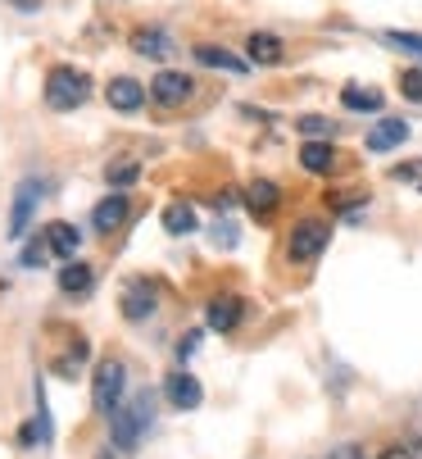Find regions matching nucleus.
Returning a JSON list of instances; mask_svg holds the SVG:
<instances>
[{"mask_svg": "<svg viewBox=\"0 0 422 459\" xmlns=\"http://www.w3.org/2000/svg\"><path fill=\"white\" fill-rule=\"evenodd\" d=\"M123 391H127V368L123 359H100L96 364V410L109 419L123 405Z\"/></svg>", "mask_w": 422, "mask_h": 459, "instance_id": "obj_4", "label": "nucleus"}, {"mask_svg": "<svg viewBox=\"0 0 422 459\" xmlns=\"http://www.w3.org/2000/svg\"><path fill=\"white\" fill-rule=\"evenodd\" d=\"M386 41H391V46H404V50H413V55H422V37H418V32H386Z\"/></svg>", "mask_w": 422, "mask_h": 459, "instance_id": "obj_24", "label": "nucleus"}, {"mask_svg": "<svg viewBox=\"0 0 422 459\" xmlns=\"http://www.w3.org/2000/svg\"><path fill=\"white\" fill-rule=\"evenodd\" d=\"M241 314H245V305H241L237 296H219L214 305H209V327H219V333H232V327L241 323Z\"/></svg>", "mask_w": 422, "mask_h": 459, "instance_id": "obj_14", "label": "nucleus"}, {"mask_svg": "<svg viewBox=\"0 0 422 459\" xmlns=\"http://www.w3.org/2000/svg\"><path fill=\"white\" fill-rule=\"evenodd\" d=\"M164 228H168L173 237L195 232V210H191V205H182V201H177V205H168V210H164Z\"/></svg>", "mask_w": 422, "mask_h": 459, "instance_id": "obj_19", "label": "nucleus"}, {"mask_svg": "<svg viewBox=\"0 0 422 459\" xmlns=\"http://www.w3.org/2000/svg\"><path fill=\"white\" fill-rule=\"evenodd\" d=\"M132 50L136 55H151V59H164L173 50V41H168L164 28H141V32H132Z\"/></svg>", "mask_w": 422, "mask_h": 459, "instance_id": "obj_15", "label": "nucleus"}, {"mask_svg": "<svg viewBox=\"0 0 422 459\" xmlns=\"http://www.w3.org/2000/svg\"><path fill=\"white\" fill-rule=\"evenodd\" d=\"M300 133H309V137H327V133H332V123H327V118H300Z\"/></svg>", "mask_w": 422, "mask_h": 459, "instance_id": "obj_25", "label": "nucleus"}, {"mask_svg": "<svg viewBox=\"0 0 422 459\" xmlns=\"http://www.w3.org/2000/svg\"><path fill=\"white\" fill-rule=\"evenodd\" d=\"M400 96L413 100V105H422V69H404L400 74Z\"/></svg>", "mask_w": 422, "mask_h": 459, "instance_id": "obj_22", "label": "nucleus"}, {"mask_svg": "<svg viewBox=\"0 0 422 459\" xmlns=\"http://www.w3.org/2000/svg\"><path fill=\"white\" fill-rule=\"evenodd\" d=\"M37 201H41V182H23V186L14 191V210H10V237H14V241L28 232L32 205H37Z\"/></svg>", "mask_w": 422, "mask_h": 459, "instance_id": "obj_6", "label": "nucleus"}, {"mask_svg": "<svg viewBox=\"0 0 422 459\" xmlns=\"http://www.w3.org/2000/svg\"><path fill=\"white\" fill-rule=\"evenodd\" d=\"M245 59H250V64H263V69H272V64L287 59V46H281V37H272V32H250Z\"/></svg>", "mask_w": 422, "mask_h": 459, "instance_id": "obj_7", "label": "nucleus"}, {"mask_svg": "<svg viewBox=\"0 0 422 459\" xmlns=\"http://www.w3.org/2000/svg\"><path fill=\"white\" fill-rule=\"evenodd\" d=\"M377 459H418V455H413L409 446H386V450H382Z\"/></svg>", "mask_w": 422, "mask_h": 459, "instance_id": "obj_27", "label": "nucleus"}, {"mask_svg": "<svg viewBox=\"0 0 422 459\" xmlns=\"http://www.w3.org/2000/svg\"><path fill=\"white\" fill-rule=\"evenodd\" d=\"M332 241V228L323 219H305L291 228V241H287V255H291V264H314V259L327 250Z\"/></svg>", "mask_w": 422, "mask_h": 459, "instance_id": "obj_3", "label": "nucleus"}, {"mask_svg": "<svg viewBox=\"0 0 422 459\" xmlns=\"http://www.w3.org/2000/svg\"><path fill=\"white\" fill-rule=\"evenodd\" d=\"M400 142H409V123L404 118H382L368 133V151H395Z\"/></svg>", "mask_w": 422, "mask_h": 459, "instance_id": "obj_10", "label": "nucleus"}, {"mask_svg": "<svg viewBox=\"0 0 422 459\" xmlns=\"http://www.w3.org/2000/svg\"><path fill=\"white\" fill-rule=\"evenodd\" d=\"M87 96H91V78H87L82 69H73V64H59V69H50V78H46V105H50V109L68 114V109L87 105Z\"/></svg>", "mask_w": 422, "mask_h": 459, "instance_id": "obj_1", "label": "nucleus"}, {"mask_svg": "<svg viewBox=\"0 0 422 459\" xmlns=\"http://www.w3.org/2000/svg\"><path fill=\"white\" fill-rule=\"evenodd\" d=\"M91 223H96V232H118L127 223V195H105L91 210Z\"/></svg>", "mask_w": 422, "mask_h": 459, "instance_id": "obj_9", "label": "nucleus"}, {"mask_svg": "<svg viewBox=\"0 0 422 459\" xmlns=\"http://www.w3.org/2000/svg\"><path fill=\"white\" fill-rule=\"evenodd\" d=\"M300 164H305L309 173H332V169H336V151H332L327 142H305V146H300Z\"/></svg>", "mask_w": 422, "mask_h": 459, "instance_id": "obj_16", "label": "nucleus"}, {"mask_svg": "<svg viewBox=\"0 0 422 459\" xmlns=\"http://www.w3.org/2000/svg\"><path fill=\"white\" fill-rule=\"evenodd\" d=\"M168 401H173L177 410H195V405L204 401V391H200V382H195L191 373H173V377H168Z\"/></svg>", "mask_w": 422, "mask_h": 459, "instance_id": "obj_11", "label": "nucleus"}, {"mask_svg": "<svg viewBox=\"0 0 422 459\" xmlns=\"http://www.w3.org/2000/svg\"><path fill=\"white\" fill-rule=\"evenodd\" d=\"M146 428H151V396H132V401H123L109 414V432H114V446L118 450H132Z\"/></svg>", "mask_w": 422, "mask_h": 459, "instance_id": "obj_2", "label": "nucleus"}, {"mask_svg": "<svg viewBox=\"0 0 422 459\" xmlns=\"http://www.w3.org/2000/svg\"><path fill=\"white\" fill-rule=\"evenodd\" d=\"M136 173H141V164H109V169H105V178H109L114 186H127V182H136Z\"/></svg>", "mask_w": 422, "mask_h": 459, "instance_id": "obj_23", "label": "nucleus"}, {"mask_svg": "<svg viewBox=\"0 0 422 459\" xmlns=\"http://www.w3.org/2000/svg\"><path fill=\"white\" fill-rule=\"evenodd\" d=\"M413 455H418V459H422V446H413Z\"/></svg>", "mask_w": 422, "mask_h": 459, "instance_id": "obj_29", "label": "nucleus"}, {"mask_svg": "<svg viewBox=\"0 0 422 459\" xmlns=\"http://www.w3.org/2000/svg\"><path fill=\"white\" fill-rule=\"evenodd\" d=\"M105 96H109V105H114V109L132 114V109H141V100L151 96V87H141V82H132V78H114V82L105 87Z\"/></svg>", "mask_w": 422, "mask_h": 459, "instance_id": "obj_8", "label": "nucleus"}, {"mask_svg": "<svg viewBox=\"0 0 422 459\" xmlns=\"http://www.w3.org/2000/svg\"><path fill=\"white\" fill-rule=\"evenodd\" d=\"M245 201H250V210H254L259 219H268V214L277 210V186H272V182H254Z\"/></svg>", "mask_w": 422, "mask_h": 459, "instance_id": "obj_20", "label": "nucleus"}, {"mask_svg": "<svg viewBox=\"0 0 422 459\" xmlns=\"http://www.w3.org/2000/svg\"><path fill=\"white\" fill-rule=\"evenodd\" d=\"M91 269L87 264H78V259H64V269H59V291L64 296H87L91 291Z\"/></svg>", "mask_w": 422, "mask_h": 459, "instance_id": "obj_13", "label": "nucleus"}, {"mask_svg": "<svg viewBox=\"0 0 422 459\" xmlns=\"http://www.w3.org/2000/svg\"><path fill=\"white\" fill-rule=\"evenodd\" d=\"M195 59L209 64V69H228V74H241V69H245V59L228 55L223 46H195Z\"/></svg>", "mask_w": 422, "mask_h": 459, "instance_id": "obj_18", "label": "nucleus"}, {"mask_svg": "<svg viewBox=\"0 0 422 459\" xmlns=\"http://www.w3.org/2000/svg\"><path fill=\"white\" fill-rule=\"evenodd\" d=\"M340 105L355 109V114H377L382 109V91H373V87H345L340 91Z\"/></svg>", "mask_w": 422, "mask_h": 459, "instance_id": "obj_17", "label": "nucleus"}, {"mask_svg": "<svg viewBox=\"0 0 422 459\" xmlns=\"http://www.w3.org/2000/svg\"><path fill=\"white\" fill-rule=\"evenodd\" d=\"M46 246H50L55 259H73L78 246H82V237H78V228H68V223H50L46 228Z\"/></svg>", "mask_w": 422, "mask_h": 459, "instance_id": "obj_12", "label": "nucleus"}, {"mask_svg": "<svg viewBox=\"0 0 422 459\" xmlns=\"http://www.w3.org/2000/svg\"><path fill=\"white\" fill-rule=\"evenodd\" d=\"M123 314H127V318H151V314H155V296H151V291H141V287H132Z\"/></svg>", "mask_w": 422, "mask_h": 459, "instance_id": "obj_21", "label": "nucleus"}, {"mask_svg": "<svg viewBox=\"0 0 422 459\" xmlns=\"http://www.w3.org/2000/svg\"><path fill=\"white\" fill-rule=\"evenodd\" d=\"M10 5H19L23 14H37V10H41V0H10Z\"/></svg>", "mask_w": 422, "mask_h": 459, "instance_id": "obj_28", "label": "nucleus"}, {"mask_svg": "<svg viewBox=\"0 0 422 459\" xmlns=\"http://www.w3.org/2000/svg\"><path fill=\"white\" fill-rule=\"evenodd\" d=\"M327 459H368V455H364L359 446H349V441H345V446H336V450H327Z\"/></svg>", "mask_w": 422, "mask_h": 459, "instance_id": "obj_26", "label": "nucleus"}, {"mask_svg": "<svg viewBox=\"0 0 422 459\" xmlns=\"http://www.w3.org/2000/svg\"><path fill=\"white\" fill-rule=\"evenodd\" d=\"M191 96H195V78L182 74V69H164V74H155V82H151V100L164 105V109H177V105H186Z\"/></svg>", "mask_w": 422, "mask_h": 459, "instance_id": "obj_5", "label": "nucleus"}]
</instances>
